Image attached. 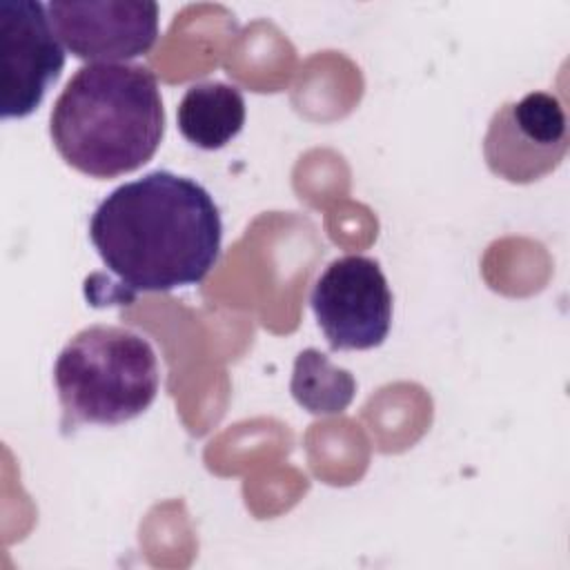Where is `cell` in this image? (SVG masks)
<instances>
[{
  "label": "cell",
  "mask_w": 570,
  "mask_h": 570,
  "mask_svg": "<svg viewBox=\"0 0 570 570\" xmlns=\"http://www.w3.org/2000/svg\"><path fill=\"white\" fill-rule=\"evenodd\" d=\"M47 16L62 47L87 62L138 58L158 38V4L147 0H51Z\"/></svg>",
  "instance_id": "cell-7"
},
{
  "label": "cell",
  "mask_w": 570,
  "mask_h": 570,
  "mask_svg": "<svg viewBox=\"0 0 570 570\" xmlns=\"http://www.w3.org/2000/svg\"><path fill=\"white\" fill-rule=\"evenodd\" d=\"M53 147L91 178H116L142 167L165 134L156 76L142 65L89 62L53 102Z\"/></svg>",
  "instance_id": "cell-2"
},
{
  "label": "cell",
  "mask_w": 570,
  "mask_h": 570,
  "mask_svg": "<svg viewBox=\"0 0 570 570\" xmlns=\"http://www.w3.org/2000/svg\"><path fill=\"white\" fill-rule=\"evenodd\" d=\"M89 238L131 298L200 283L218 261L223 223L203 185L156 169L96 207Z\"/></svg>",
  "instance_id": "cell-1"
},
{
  "label": "cell",
  "mask_w": 570,
  "mask_h": 570,
  "mask_svg": "<svg viewBox=\"0 0 570 570\" xmlns=\"http://www.w3.org/2000/svg\"><path fill=\"white\" fill-rule=\"evenodd\" d=\"M53 383L62 423L118 425L140 416L160 385L151 343L118 325L80 330L58 354Z\"/></svg>",
  "instance_id": "cell-3"
},
{
  "label": "cell",
  "mask_w": 570,
  "mask_h": 570,
  "mask_svg": "<svg viewBox=\"0 0 570 570\" xmlns=\"http://www.w3.org/2000/svg\"><path fill=\"white\" fill-rule=\"evenodd\" d=\"M289 390L294 401L309 414H341L354 399L356 381L323 352L307 347L294 361Z\"/></svg>",
  "instance_id": "cell-9"
},
{
  "label": "cell",
  "mask_w": 570,
  "mask_h": 570,
  "mask_svg": "<svg viewBox=\"0 0 570 570\" xmlns=\"http://www.w3.org/2000/svg\"><path fill=\"white\" fill-rule=\"evenodd\" d=\"M65 67L47 4L38 0H0V73L2 118H27Z\"/></svg>",
  "instance_id": "cell-6"
},
{
  "label": "cell",
  "mask_w": 570,
  "mask_h": 570,
  "mask_svg": "<svg viewBox=\"0 0 570 570\" xmlns=\"http://www.w3.org/2000/svg\"><path fill=\"white\" fill-rule=\"evenodd\" d=\"M568 142L561 100L546 91H530L494 111L483 138V156L492 174L525 185L557 169Z\"/></svg>",
  "instance_id": "cell-5"
},
{
  "label": "cell",
  "mask_w": 570,
  "mask_h": 570,
  "mask_svg": "<svg viewBox=\"0 0 570 570\" xmlns=\"http://www.w3.org/2000/svg\"><path fill=\"white\" fill-rule=\"evenodd\" d=\"M178 131L200 149L225 147L245 125V100L238 87L227 82L191 85L176 109Z\"/></svg>",
  "instance_id": "cell-8"
},
{
  "label": "cell",
  "mask_w": 570,
  "mask_h": 570,
  "mask_svg": "<svg viewBox=\"0 0 570 570\" xmlns=\"http://www.w3.org/2000/svg\"><path fill=\"white\" fill-rule=\"evenodd\" d=\"M309 305L332 350H372L387 338L392 292L374 258L332 261L316 278Z\"/></svg>",
  "instance_id": "cell-4"
}]
</instances>
